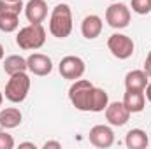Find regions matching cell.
<instances>
[{
	"instance_id": "1",
	"label": "cell",
	"mask_w": 151,
	"mask_h": 149,
	"mask_svg": "<svg viewBox=\"0 0 151 149\" xmlns=\"http://www.w3.org/2000/svg\"><path fill=\"white\" fill-rule=\"evenodd\" d=\"M72 11L69 4H58L49 16V34L56 39H67L72 32Z\"/></svg>"
},
{
	"instance_id": "2",
	"label": "cell",
	"mask_w": 151,
	"mask_h": 149,
	"mask_svg": "<svg viewBox=\"0 0 151 149\" xmlns=\"http://www.w3.org/2000/svg\"><path fill=\"white\" fill-rule=\"evenodd\" d=\"M44 42H46V30L42 23H30L23 27L16 35V44L25 51H35L44 46Z\"/></svg>"
},
{
	"instance_id": "3",
	"label": "cell",
	"mask_w": 151,
	"mask_h": 149,
	"mask_svg": "<svg viewBox=\"0 0 151 149\" xmlns=\"http://www.w3.org/2000/svg\"><path fill=\"white\" fill-rule=\"evenodd\" d=\"M28 91H30V77L27 72H18V74H12L11 79L7 81L5 84V98L12 104H21L27 97H28Z\"/></svg>"
},
{
	"instance_id": "4",
	"label": "cell",
	"mask_w": 151,
	"mask_h": 149,
	"mask_svg": "<svg viewBox=\"0 0 151 149\" xmlns=\"http://www.w3.org/2000/svg\"><path fill=\"white\" fill-rule=\"evenodd\" d=\"M93 84L86 79H76L72 86L69 88V100L77 111L88 112V98Z\"/></svg>"
},
{
	"instance_id": "5",
	"label": "cell",
	"mask_w": 151,
	"mask_h": 149,
	"mask_svg": "<svg viewBox=\"0 0 151 149\" xmlns=\"http://www.w3.org/2000/svg\"><path fill=\"white\" fill-rule=\"evenodd\" d=\"M107 47H109L111 54L116 56L118 60H127V58H130L134 54L135 44L125 34H113L107 39Z\"/></svg>"
},
{
	"instance_id": "6",
	"label": "cell",
	"mask_w": 151,
	"mask_h": 149,
	"mask_svg": "<svg viewBox=\"0 0 151 149\" xmlns=\"http://www.w3.org/2000/svg\"><path fill=\"white\" fill-rule=\"evenodd\" d=\"M106 21L109 27L113 28H127L130 23V9L121 4V2H114L106 9Z\"/></svg>"
},
{
	"instance_id": "7",
	"label": "cell",
	"mask_w": 151,
	"mask_h": 149,
	"mask_svg": "<svg viewBox=\"0 0 151 149\" xmlns=\"http://www.w3.org/2000/svg\"><path fill=\"white\" fill-rule=\"evenodd\" d=\"M58 70H60V75L63 79L76 81V79L83 77L84 70H86V65H84L83 58L74 56V54H69V56L62 58V62L58 63Z\"/></svg>"
},
{
	"instance_id": "8",
	"label": "cell",
	"mask_w": 151,
	"mask_h": 149,
	"mask_svg": "<svg viewBox=\"0 0 151 149\" xmlns=\"http://www.w3.org/2000/svg\"><path fill=\"white\" fill-rule=\"evenodd\" d=\"M90 142L95 146V148H111L114 144V132L111 126L107 125H95L91 130H90Z\"/></svg>"
},
{
	"instance_id": "9",
	"label": "cell",
	"mask_w": 151,
	"mask_h": 149,
	"mask_svg": "<svg viewBox=\"0 0 151 149\" xmlns=\"http://www.w3.org/2000/svg\"><path fill=\"white\" fill-rule=\"evenodd\" d=\"M27 65H28V70L34 75L39 77H44V75H49L53 72V62L47 54H42V53H34L27 58Z\"/></svg>"
},
{
	"instance_id": "10",
	"label": "cell",
	"mask_w": 151,
	"mask_h": 149,
	"mask_svg": "<svg viewBox=\"0 0 151 149\" xmlns=\"http://www.w3.org/2000/svg\"><path fill=\"white\" fill-rule=\"evenodd\" d=\"M106 119L113 126H123L130 119V111L125 107L123 102H111L106 107Z\"/></svg>"
},
{
	"instance_id": "11",
	"label": "cell",
	"mask_w": 151,
	"mask_h": 149,
	"mask_svg": "<svg viewBox=\"0 0 151 149\" xmlns=\"http://www.w3.org/2000/svg\"><path fill=\"white\" fill-rule=\"evenodd\" d=\"M25 16L30 23H42L47 18V4L44 0H28L25 5Z\"/></svg>"
},
{
	"instance_id": "12",
	"label": "cell",
	"mask_w": 151,
	"mask_h": 149,
	"mask_svg": "<svg viewBox=\"0 0 151 149\" xmlns=\"http://www.w3.org/2000/svg\"><path fill=\"white\" fill-rule=\"evenodd\" d=\"M102 27H104L102 18L97 16V14H90V16H86V18L83 19V23H81V34H83L84 39L93 40V39H97L102 34Z\"/></svg>"
},
{
	"instance_id": "13",
	"label": "cell",
	"mask_w": 151,
	"mask_h": 149,
	"mask_svg": "<svg viewBox=\"0 0 151 149\" xmlns=\"http://www.w3.org/2000/svg\"><path fill=\"white\" fill-rule=\"evenodd\" d=\"M109 105V95L106 90L93 86L90 91V98H88V111L90 112H104L106 107Z\"/></svg>"
},
{
	"instance_id": "14",
	"label": "cell",
	"mask_w": 151,
	"mask_h": 149,
	"mask_svg": "<svg viewBox=\"0 0 151 149\" xmlns=\"http://www.w3.org/2000/svg\"><path fill=\"white\" fill-rule=\"evenodd\" d=\"M123 104L130 111V114L142 112L144 111V105H146V95H144V91L127 90L125 91V97H123Z\"/></svg>"
},
{
	"instance_id": "15",
	"label": "cell",
	"mask_w": 151,
	"mask_h": 149,
	"mask_svg": "<svg viewBox=\"0 0 151 149\" xmlns=\"http://www.w3.org/2000/svg\"><path fill=\"white\" fill-rule=\"evenodd\" d=\"M150 82V75L144 70H130L125 75V88L127 90H137V91H144V88Z\"/></svg>"
},
{
	"instance_id": "16",
	"label": "cell",
	"mask_w": 151,
	"mask_h": 149,
	"mask_svg": "<svg viewBox=\"0 0 151 149\" xmlns=\"http://www.w3.org/2000/svg\"><path fill=\"white\" fill-rule=\"evenodd\" d=\"M21 119H23V114L18 107H7V109L0 111V126L5 128V130L19 126Z\"/></svg>"
},
{
	"instance_id": "17",
	"label": "cell",
	"mask_w": 151,
	"mask_h": 149,
	"mask_svg": "<svg viewBox=\"0 0 151 149\" xmlns=\"http://www.w3.org/2000/svg\"><path fill=\"white\" fill-rule=\"evenodd\" d=\"M125 144L128 149H144L148 148L150 144V139H148V133L141 128H132L127 137H125Z\"/></svg>"
},
{
	"instance_id": "18",
	"label": "cell",
	"mask_w": 151,
	"mask_h": 149,
	"mask_svg": "<svg viewBox=\"0 0 151 149\" xmlns=\"http://www.w3.org/2000/svg\"><path fill=\"white\" fill-rule=\"evenodd\" d=\"M28 65H27V58L19 56V54H11L4 60V72L9 75L18 74V72H27Z\"/></svg>"
},
{
	"instance_id": "19",
	"label": "cell",
	"mask_w": 151,
	"mask_h": 149,
	"mask_svg": "<svg viewBox=\"0 0 151 149\" xmlns=\"http://www.w3.org/2000/svg\"><path fill=\"white\" fill-rule=\"evenodd\" d=\"M19 27V16L18 14H9V12H0V30L5 34H11L18 30Z\"/></svg>"
},
{
	"instance_id": "20",
	"label": "cell",
	"mask_w": 151,
	"mask_h": 149,
	"mask_svg": "<svg viewBox=\"0 0 151 149\" xmlns=\"http://www.w3.org/2000/svg\"><path fill=\"white\" fill-rule=\"evenodd\" d=\"M23 2L21 0H0V12H9V14H18L23 11Z\"/></svg>"
},
{
	"instance_id": "21",
	"label": "cell",
	"mask_w": 151,
	"mask_h": 149,
	"mask_svg": "<svg viewBox=\"0 0 151 149\" xmlns=\"http://www.w3.org/2000/svg\"><path fill=\"white\" fill-rule=\"evenodd\" d=\"M132 11L144 16L151 12V0H132Z\"/></svg>"
},
{
	"instance_id": "22",
	"label": "cell",
	"mask_w": 151,
	"mask_h": 149,
	"mask_svg": "<svg viewBox=\"0 0 151 149\" xmlns=\"http://www.w3.org/2000/svg\"><path fill=\"white\" fill-rule=\"evenodd\" d=\"M14 148V139L7 132H0V149H12Z\"/></svg>"
},
{
	"instance_id": "23",
	"label": "cell",
	"mask_w": 151,
	"mask_h": 149,
	"mask_svg": "<svg viewBox=\"0 0 151 149\" xmlns=\"http://www.w3.org/2000/svg\"><path fill=\"white\" fill-rule=\"evenodd\" d=\"M144 72L151 77V51L148 53V56H146V62H144Z\"/></svg>"
},
{
	"instance_id": "24",
	"label": "cell",
	"mask_w": 151,
	"mask_h": 149,
	"mask_svg": "<svg viewBox=\"0 0 151 149\" xmlns=\"http://www.w3.org/2000/svg\"><path fill=\"white\" fill-rule=\"evenodd\" d=\"M42 148H44V149H49V148L60 149V148H62V144H60V142H56V140H47V142H46Z\"/></svg>"
},
{
	"instance_id": "25",
	"label": "cell",
	"mask_w": 151,
	"mask_h": 149,
	"mask_svg": "<svg viewBox=\"0 0 151 149\" xmlns=\"http://www.w3.org/2000/svg\"><path fill=\"white\" fill-rule=\"evenodd\" d=\"M144 95H146V98L151 102V82H148V86L144 88Z\"/></svg>"
},
{
	"instance_id": "26",
	"label": "cell",
	"mask_w": 151,
	"mask_h": 149,
	"mask_svg": "<svg viewBox=\"0 0 151 149\" xmlns=\"http://www.w3.org/2000/svg\"><path fill=\"white\" fill-rule=\"evenodd\" d=\"M19 148H32V149H35V144H34V142H23V144H19Z\"/></svg>"
},
{
	"instance_id": "27",
	"label": "cell",
	"mask_w": 151,
	"mask_h": 149,
	"mask_svg": "<svg viewBox=\"0 0 151 149\" xmlns=\"http://www.w3.org/2000/svg\"><path fill=\"white\" fill-rule=\"evenodd\" d=\"M4 53H5V51H4V46L0 44V60H4Z\"/></svg>"
},
{
	"instance_id": "28",
	"label": "cell",
	"mask_w": 151,
	"mask_h": 149,
	"mask_svg": "<svg viewBox=\"0 0 151 149\" xmlns=\"http://www.w3.org/2000/svg\"><path fill=\"white\" fill-rule=\"evenodd\" d=\"M2 102H4V93L0 91V107H2Z\"/></svg>"
},
{
	"instance_id": "29",
	"label": "cell",
	"mask_w": 151,
	"mask_h": 149,
	"mask_svg": "<svg viewBox=\"0 0 151 149\" xmlns=\"http://www.w3.org/2000/svg\"><path fill=\"white\" fill-rule=\"evenodd\" d=\"M113 2H118V0H113Z\"/></svg>"
}]
</instances>
